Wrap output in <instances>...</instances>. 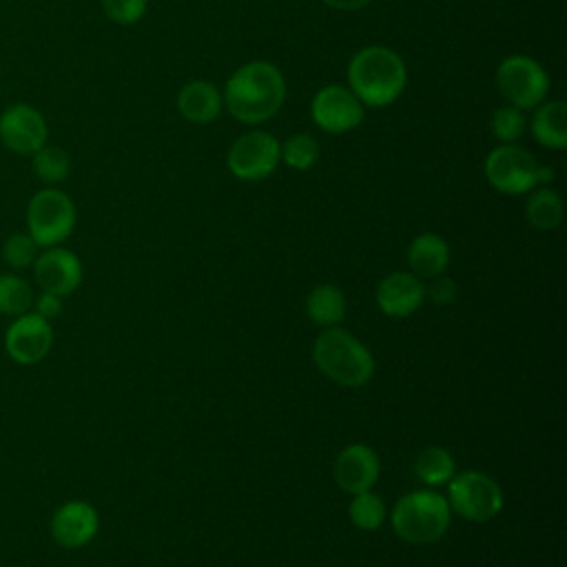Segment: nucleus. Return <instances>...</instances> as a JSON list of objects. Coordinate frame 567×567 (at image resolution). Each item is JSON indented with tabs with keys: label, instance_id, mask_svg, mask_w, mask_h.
Masks as SVG:
<instances>
[{
	"label": "nucleus",
	"instance_id": "c85d7f7f",
	"mask_svg": "<svg viewBox=\"0 0 567 567\" xmlns=\"http://www.w3.org/2000/svg\"><path fill=\"white\" fill-rule=\"evenodd\" d=\"M100 4L111 22L131 27L144 18L148 0H100Z\"/></svg>",
	"mask_w": 567,
	"mask_h": 567
},
{
	"label": "nucleus",
	"instance_id": "f8f14e48",
	"mask_svg": "<svg viewBox=\"0 0 567 567\" xmlns=\"http://www.w3.org/2000/svg\"><path fill=\"white\" fill-rule=\"evenodd\" d=\"M53 348V328L51 321L29 310L20 317H13L4 332V352L18 365L40 363Z\"/></svg>",
	"mask_w": 567,
	"mask_h": 567
},
{
	"label": "nucleus",
	"instance_id": "4be33fe9",
	"mask_svg": "<svg viewBox=\"0 0 567 567\" xmlns=\"http://www.w3.org/2000/svg\"><path fill=\"white\" fill-rule=\"evenodd\" d=\"M414 474L416 478L427 487H441L447 485L450 478L456 474V463L450 450L441 445H427L423 447L414 458Z\"/></svg>",
	"mask_w": 567,
	"mask_h": 567
},
{
	"label": "nucleus",
	"instance_id": "cd10ccee",
	"mask_svg": "<svg viewBox=\"0 0 567 567\" xmlns=\"http://www.w3.org/2000/svg\"><path fill=\"white\" fill-rule=\"evenodd\" d=\"M38 252H40V246L27 230H18L9 235L2 244V259L13 270H24L33 266Z\"/></svg>",
	"mask_w": 567,
	"mask_h": 567
},
{
	"label": "nucleus",
	"instance_id": "dca6fc26",
	"mask_svg": "<svg viewBox=\"0 0 567 567\" xmlns=\"http://www.w3.org/2000/svg\"><path fill=\"white\" fill-rule=\"evenodd\" d=\"M374 299L383 315L403 319L421 308V303L425 301V286L414 272L396 270L379 281Z\"/></svg>",
	"mask_w": 567,
	"mask_h": 567
},
{
	"label": "nucleus",
	"instance_id": "473e14b6",
	"mask_svg": "<svg viewBox=\"0 0 567 567\" xmlns=\"http://www.w3.org/2000/svg\"><path fill=\"white\" fill-rule=\"evenodd\" d=\"M554 182V168L547 166V164H538V171H536V188L538 186H549Z\"/></svg>",
	"mask_w": 567,
	"mask_h": 567
},
{
	"label": "nucleus",
	"instance_id": "412c9836",
	"mask_svg": "<svg viewBox=\"0 0 567 567\" xmlns=\"http://www.w3.org/2000/svg\"><path fill=\"white\" fill-rule=\"evenodd\" d=\"M532 195L525 202V219L536 230H554L563 221V199L549 186H538L529 190Z\"/></svg>",
	"mask_w": 567,
	"mask_h": 567
},
{
	"label": "nucleus",
	"instance_id": "a878e982",
	"mask_svg": "<svg viewBox=\"0 0 567 567\" xmlns=\"http://www.w3.org/2000/svg\"><path fill=\"white\" fill-rule=\"evenodd\" d=\"M319 159V142L315 135L301 131L292 133L281 144V162L292 171H308Z\"/></svg>",
	"mask_w": 567,
	"mask_h": 567
},
{
	"label": "nucleus",
	"instance_id": "f257e3e1",
	"mask_svg": "<svg viewBox=\"0 0 567 567\" xmlns=\"http://www.w3.org/2000/svg\"><path fill=\"white\" fill-rule=\"evenodd\" d=\"M224 109L241 124H264L279 113L286 102L284 73L266 60L241 64L221 93Z\"/></svg>",
	"mask_w": 567,
	"mask_h": 567
},
{
	"label": "nucleus",
	"instance_id": "aec40b11",
	"mask_svg": "<svg viewBox=\"0 0 567 567\" xmlns=\"http://www.w3.org/2000/svg\"><path fill=\"white\" fill-rule=\"evenodd\" d=\"M346 308L348 303L341 288L332 284H319L306 297L308 319L321 328L339 326L346 317Z\"/></svg>",
	"mask_w": 567,
	"mask_h": 567
},
{
	"label": "nucleus",
	"instance_id": "393cba45",
	"mask_svg": "<svg viewBox=\"0 0 567 567\" xmlns=\"http://www.w3.org/2000/svg\"><path fill=\"white\" fill-rule=\"evenodd\" d=\"M348 516L357 529L374 532L385 523L388 507L381 496H377L372 489H368V492L352 496V501L348 505Z\"/></svg>",
	"mask_w": 567,
	"mask_h": 567
},
{
	"label": "nucleus",
	"instance_id": "39448f33",
	"mask_svg": "<svg viewBox=\"0 0 567 567\" xmlns=\"http://www.w3.org/2000/svg\"><path fill=\"white\" fill-rule=\"evenodd\" d=\"M75 219L78 213L73 199L55 186L40 188L27 204V233L40 248L60 246L69 239L75 228Z\"/></svg>",
	"mask_w": 567,
	"mask_h": 567
},
{
	"label": "nucleus",
	"instance_id": "6e6552de",
	"mask_svg": "<svg viewBox=\"0 0 567 567\" xmlns=\"http://www.w3.org/2000/svg\"><path fill=\"white\" fill-rule=\"evenodd\" d=\"M281 162V142L261 128L239 135L226 155V166L241 182H261L270 177Z\"/></svg>",
	"mask_w": 567,
	"mask_h": 567
},
{
	"label": "nucleus",
	"instance_id": "f3484780",
	"mask_svg": "<svg viewBox=\"0 0 567 567\" xmlns=\"http://www.w3.org/2000/svg\"><path fill=\"white\" fill-rule=\"evenodd\" d=\"M224 97L208 80H190L177 93V111L193 124H208L219 117Z\"/></svg>",
	"mask_w": 567,
	"mask_h": 567
},
{
	"label": "nucleus",
	"instance_id": "c756f323",
	"mask_svg": "<svg viewBox=\"0 0 567 567\" xmlns=\"http://www.w3.org/2000/svg\"><path fill=\"white\" fill-rule=\"evenodd\" d=\"M425 297H430V301L436 306H447L456 297V281L452 277H447L445 272L436 275V277H432L430 286L425 288Z\"/></svg>",
	"mask_w": 567,
	"mask_h": 567
},
{
	"label": "nucleus",
	"instance_id": "5701e85b",
	"mask_svg": "<svg viewBox=\"0 0 567 567\" xmlns=\"http://www.w3.org/2000/svg\"><path fill=\"white\" fill-rule=\"evenodd\" d=\"M31 168L42 184H62L71 173V157L55 144H44L31 155Z\"/></svg>",
	"mask_w": 567,
	"mask_h": 567
},
{
	"label": "nucleus",
	"instance_id": "a211bd4d",
	"mask_svg": "<svg viewBox=\"0 0 567 567\" xmlns=\"http://www.w3.org/2000/svg\"><path fill=\"white\" fill-rule=\"evenodd\" d=\"M408 266L416 277L432 279L450 266V246L436 233H421L408 246Z\"/></svg>",
	"mask_w": 567,
	"mask_h": 567
},
{
	"label": "nucleus",
	"instance_id": "1a4fd4ad",
	"mask_svg": "<svg viewBox=\"0 0 567 567\" xmlns=\"http://www.w3.org/2000/svg\"><path fill=\"white\" fill-rule=\"evenodd\" d=\"M538 159L518 144H498L485 157V179L503 195H525L536 188Z\"/></svg>",
	"mask_w": 567,
	"mask_h": 567
},
{
	"label": "nucleus",
	"instance_id": "20e7f679",
	"mask_svg": "<svg viewBox=\"0 0 567 567\" xmlns=\"http://www.w3.org/2000/svg\"><path fill=\"white\" fill-rule=\"evenodd\" d=\"M452 509L443 494L434 489H414L401 496L390 514L394 534L408 545H432L450 527Z\"/></svg>",
	"mask_w": 567,
	"mask_h": 567
},
{
	"label": "nucleus",
	"instance_id": "ddd939ff",
	"mask_svg": "<svg viewBox=\"0 0 567 567\" xmlns=\"http://www.w3.org/2000/svg\"><path fill=\"white\" fill-rule=\"evenodd\" d=\"M33 277L44 292H53L66 297L78 290L82 284V261L80 257L60 246H49L38 252L33 261Z\"/></svg>",
	"mask_w": 567,
	"mask_h": 567
},
{
	"label": "nucleus",
	"instance_id": "f03ea898",
	"mask_svg": "<svg viewBox=\"0 0 567 567\" xmlns=\"http://www.w3.org/2000/svg\"><path fill=\"white\" fill-rule=\"evenodd\" d=\"M348 89L363 106L383 109L394 104L408 86L403 58L383 44L359 49L348 62Z\"/></svg>",
	"mask_w": 567,
	"mask_h": 567
},
{
	"label": "nucleus",
	"instance_id": "9b49d317",
	"mask_svg": "<svg viewBox=\"0 0 567 567\" xmlns=\"http://www.w3.org/2000/svg\"><path fill=\"white\" fill-rule=\"evenodd\" d=\"M49 140L47 117L27 102L9 104L0 113V142L16 155L31 157Z\"/></svg>",
	"mask_w": 567,
	"mask_h": 567
},
{
	"label": "nucleus",
	"instance_id": "bb28decb",
	"mask_svg": "<svg viewBox=\"0 0 567 567\" xmlns=\"http://www.w3.org/2000/svg\"><path fill=\"white\" fill-rule=\"evenodd\" d=\"M527 128V117L525 111L505 104L496 109L489 117V133L501 142V144H516Z\"/></svg>",
	"mask_w": 567,
	"mask_h": 567
},
{
	"label": "nucleus",
	"instance_id": "0eeeda50",
	"mask_svg": "<svg viewBox=\"0 0 567 567\" xmlns=\"http://www.w3.org/2000/svg\"><path fill=\"white\" fill-rule=\"evenodd\" d=\"M496 89L507 104L520 111H534L549 93V75L543 64L529 55L512 53L496 69Z\"/></svg>",
	"mask_w": 567,
	"mask_h": 567
},
{
	"label": "nucleus",
	"instance_id": "2f4dec72",
	"mask_svg": "<svg viewBox=\"0 0 567 567\" xmlns=\"http://www.w3.org/2000/svg\"><path fill=\"white\" fill-rule=\"evenodd\" d=\"M321 2L337 11H359V9L368 7L372 0H321Z\"/></svg>",
	"mask_w": 567,
	"mask_h": 567
},
{
	"label": "nucleus",
	"instance_id": "6ab92c4d",
	"mask_svg": "<svg viewBox=\"0 0 567 567\" xmlns=\"http://www.w3.org/2000/svg\"><path fill=\"white\" fill-rule=\"evenodd\" d=\"M534 140L549 151L567 148V104L563 100H545L532 115Z\"/></svg>",
	"mask_w": 567,
	"mask_h": 567
},
{
	"label": "nucleus",
	"instance_id": "9d476101",
	"mask_svg": "<svg viewBox=\"0 0 567 567\" xmlns=\"http://www.w3.org/2000/svg\"><path fill=\"white\" fill-rule=\"evenodd\" d=\"M310 117L323 133L341 135L363 122L365 106L346 84H326L312 95Z\"/></svg>",
	"mask_w": 567,
	"mask_h": 567
},
{
	"label": "nucleus",
	"instance_id": "4468645a",
	"mask_svg": "<svg viewBox=\"0 0 567 567\" xmlns=\"http://www.w3.org/2000/svg\"><path fill=\"white\" fill-rule=\"evenodd\" d=\"M51 536L53 540L64 549H80L89 545L97 529H100V516L97 509L89 501H66L62 503L53 516H51Z\"/></svg>",
	"mask_w": 567,
	"mask_h": 567
},
{
	"label": "nucleus",
	"instance_id": "2eb2a0df",
	"mask_svg": "<svg viewBox=\"0 0 567 567\" xmlns=\"http://www.w3.org/2000/svg\"><path fill=\"white\" fill-rule=\"evenodd\" d=\"M381 463L377 452L365 443L346 445L332 465L334 483L350 496L368 492L379 481Z\"/></svg>",
	"mask_w": 567,
	"mask_h": 567
},
{
	"label": "nucleus",
	"instance_id": "423d86ee",
	"mask_svg": "<svg viewBox=\"0 0 567 567\" xmlns=\"http://www.w3.org/2000/svg\"><path fill=\"white\" fill-rule=\"evenodd\" d=\"M450 509L470 523H487L503 509V489L485 472L465 470L450 478L447 496Z\"/></svg>",
	"mask_w": 567,
	"mask_h": 567
},
{
	"label": "nucleus",
	"instance_id": "7ed1b4c3",
	"mask_svg": "<svg viewBox=\"0 0 567 567\" xmlns=\"http://www.w3.org/2000/svg\"><path fill=\"white\" fill-rule=\"evenodd\" d=\"M312 361L323 377L343 388H361L374 374L372 352L339 326L319 332L312 343Z\"/></svg>",
	"mask_w": 567,
	"mask_h": 567
},
{
	"label": "nucleus",
	"instance_id": "b1692460",
	"mask_svg": "<svg viewBox=\"0 0 567 567\" xmlns=\"http://www.w3.org/2000/svg\"><path fill=\"white\" fill-rule=\"evenodd\" d=\"M31 284L16 272H0V315L20 317L33 308Z\"/></svg>",
	"mask_w": 567,
	"mask_h": 567
},
{
	"label": "nucleus",
	"instance_id": "7c9ffc66",
	"mask_svg": "<svg viewBox=\"0 0 567 567\" xmlns=\"http://www.w3.org/2000/svg\"><path fill=\"white\" fill-rule=\"evenodd\" d=\"M62 299L64 297H60V295L42 290L38 297H33V312H38L47 321H53L62 312Z\"/></svg>",
	"mask_w": 567,
	"mask_h": 567
}]
</instances>
